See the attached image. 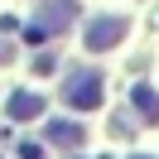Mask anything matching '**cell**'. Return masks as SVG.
<instances>
[{
	"label": "cell",
	"mask_w": 159,
	"mask_h": 159,
	"mask_svg": "<svg viewBox=\"0 0 159 159\" xmlns=\"http://www.w3.org/2000/svg\"><path fill=\"white\" fill-rule=\"evenodd\" d=\"M63 101L77 106V111L101 106V72H72V77L63 82Z\"/></svg>",
	"instance_id": "1"
},
{
	"label": "cell",
	"mask_w": 159,
	"mask_h": 159,
	"mask_svg": "<svg viewBox=\"0 0 159 159\" xmlns=\"http://www.w3.org/2000/svg\"><path fill=\"white\" fill-rule=\"evenodd\" d=\"M77 20V0H48L39 15H34V39H48V34H63Z\"/></svg>",
	"instance_id": "2"
},
{
	"label": "cell",
	"mask_w": 159,
	"mask_h": 159,
	"mask_svg": "<svg viewBox=\"0 0 159 159\" xmlns=\"http://www.w3.org/2000/svg\"><path fill=\"white\" fill-rule=\"evenodd\" d=\"M125 29H130L125 15H101V20H92V24H87V48H92V53L116 48V43L125 39Z\"/></svg>",
	"instance_id": "3"
},
{
	"label": "cell",
	"mask_w": 159,
	"mask_h": 159,
	"mask_svg": "<svg viewBox=\"0 0 159 159\" xmlns=\"http://www.w3.org/2000/svg\"><path fill=\"white\" fill-rule=\"evenodd\" d=\"M39 111H43V97H39V92H15V97H10V116L15 120H34Z\"/></svg>",
	"instance_id": "4"
},
{
	"label": "cell",
	"mask_w": 159,
	"mask_h": 159,
	"mask_svg": "<svg viewBox=\"0 0 159 159\" xmlns=\"http://www.w3.org/2000/svg\"><path fill=\"white\" fill-rule=\"evenodd\" d=\"M48 140H53V145H63V149H72V145L87 140V130L72 125V120H53V125H48Z\"/></svg>",
	"instance_id": "5"
},
{
	"label": "cell",
	"mask_w": 159,
	"mask_h": 159,
	"mask_svg": "<svg viewBox=\"0 0 159 159\" xmlns=\"http://www.w3.org/2000/svg\"><path fill=\"white\" fill-rule=\"evenodd\" d=\"M135 106L145 111L149 120H159V97H154V92H145V87H135Z\"/></svg>",
	"instance_id": "6"
}]
</instances>
